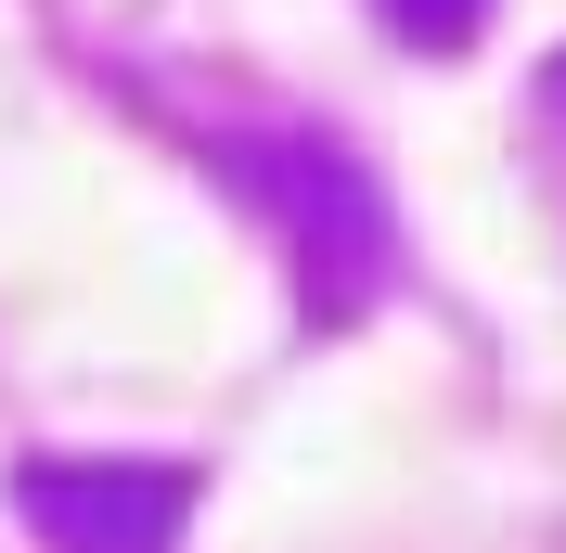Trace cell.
I'll list each match as a JSON object with an SVG mask.
<instances>
[{
    "instance_id": "obj_2",
    "label": "cell",
    "mask_w": 566,
    "mask_h": 553,
    "mask_svg": "<svg viewBox=\"0 0 566 553\" xmlns=\"http://www.w3.org/2000/svg\"><path fill=\"white\" fill-rule=\"evenodd\" d=\"M13 515L39 553H180L193 528V463H91V450H27Z\"/></svg>"
},
{
    "instance_id": "obj_4",
    "label": "cell",
    "mask_w": 566,
    "mask_h": 553,
    "mask_svg": "<svg viewBox=\"0 0 566 553\" xmlns=\"http://www.w3.org/2000/svg\"><path fill=\"white\" fill-rule=\"evenodd\" d=\"M528 129H541V155H554V180H566V52L541 65V91H528Z\"/></svg>"
},
{
    "instance_id": "obj_3",
    "label": "cell",
    "mask_w": 566,
    "mask_h": 553,
    "mask_svg": "<svg viewBox=\"0 0 566 553\" xmlns=\"http://www.w3.org/2000/svg\"><path fill=\"white\" fill-rule=\"evenodd\" d=\"M374 13H387L412 52H451V39H476V27H490V0H374Z\"/></svg>"
},
{
    "instance_id": "obj_1",
    "label": "cell",
    "mask_w": 566,
    "mask_h": 553,
    "mask_svg": "<svg viewBox=\"0 0 566 553\" xmlns=\"http://www.w3.org/2000/svg\"><path fill=\"white\" fill-rule=\"evenodd\" d=\"M245 194L283 219L296 271H310V310H360V296L387 283V207H374V180H360L335 142H258Z\"/></svg>"
}]
</instances>
